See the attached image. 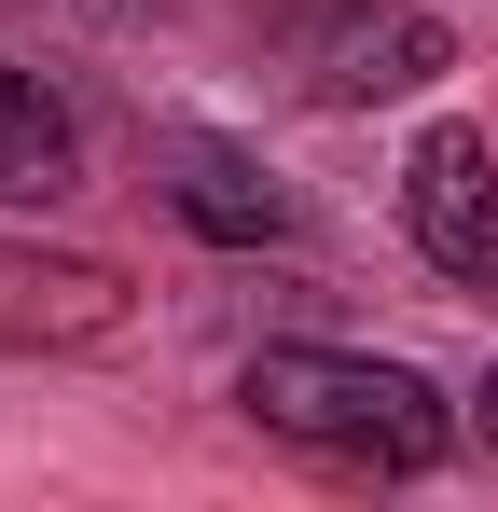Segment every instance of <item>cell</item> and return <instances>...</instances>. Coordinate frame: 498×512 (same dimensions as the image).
<instances>
[{"label":"cell","mask_w":498,"mask_h":512,"mask_svg":"<svg viewBox=\"0 0 498 512\" xmlns=\"http://www.w3.org/2000/svg\"><path fill=\"white\" fill-rule=\"evenodd\" d=\"M236 416L263 443H291L305 471H346V485H415V471L457 457V402L415 360H374V346H249Z\"/></svg>","instance_id":"obj_1"},{"label":"cell","mask_w":498,"mask_h":512,"mask_svg":"<svg viewBox=\"0 0 498 512\" xmlns=\"http://www.w3.org/2000/svg\"><path fill=\"white\" fill-rule=\"evenodd\" d=\"M277 70L319 111H388V97H429L457 70V28L429 0H291L277 14Z\"/></svg>","instance_id":"obj_2"},{"label":"cell","mask_w":498,"mask_h":512,"mask_svg":"<svg viewBox=\"0 0 498 512\" xmlns=\"http://www.w3.org/2000/svg\"><path fill=\"white\" fill-rule=\"evenodd\" d=\"M402 236H415L429 277L498 291V139L485 125H415V153H402Z\"/></svg>","instance_id":"obj_3"},{"label":"cell","mask_w":498,"mask_h":512,"mask_svg":"<svg viewBox=\"0 0 498 512\" xmlns=\"http://www.w3.org/2000/svg\"><path fill=\"white\" fill-rule=\"evenodd\" d=\"M125 263L97 250H42V236H0V360H83V346L125 333Z\"/></svg>","instance_id":"obj_4"},{"label":"cell","mask_w":498,"mask_h":512,"mask_svg":"<svg viewBox=\"0 0 498 512\" xmlns=\"http://www.w3.org/2000/svg\"><path fill=\"white\" fill-rule=\"evenodd\" d=\"M83 194V125L42 70L0 56V208H70Z\"/></svg>","instance_id":"obj_5"},{"label":"cell","mask_w":498,"mask_h":512,"mask_svg":"<svg viewBox=\"0 0 498 512\" xmlns=\"http://www.w3.org/2000/svg\"><path fill=\"white\" fill-rule=\"evenodd\" d=\"M166 208H180L194 236H222V250H263V236H291V194L249 167V153H222V139H180V153H166Z\"/></svg>","instance_id":"obj_6"},{"label":"cell","mask_w":498,"mask_h":512,"mask_svg":"<svg viewBox=\"0 0 498 512\" xmlns=\"http://www.w3.org/2000/svg\"><path fill=\"white\" fill-rule=\"evenodd\" d=\"M471 416H485V443H498V360H485V402H471Z\"/></svg>","instance_id":"obj_7"}]
</instances>
